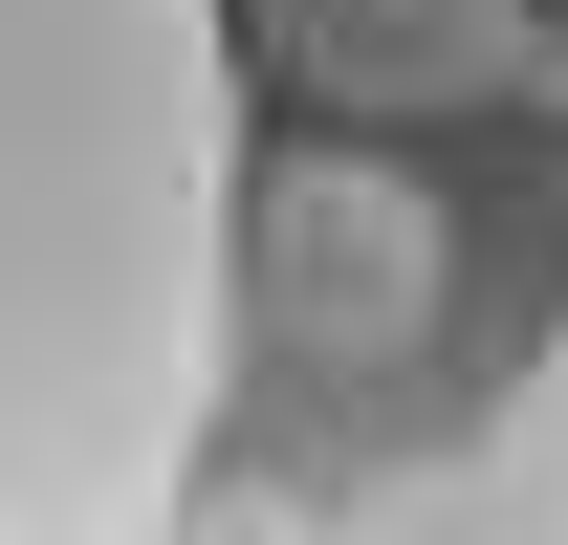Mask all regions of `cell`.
<instances>
[{"label": "cell", "mask_w": 568, "mask_h": 545, "mask_svg": "<svg viewBox=\"0 0 568 545\" xmlns=\"http://www.w3.org/2000/svg\"><path fill=\"white\" fill-rule=\"evenodd\" d=\"M241 0H0V545H175L241 393Z\"/></svg>", "instance_id": "cell-1"}, {"label": "cell", "mask_w": 568, "mask_h": 545, "mask_svg": "<svg viewBox=\"0 0 568 545\" xmlns=\"http://www.w3.org/2000/svg\"><path fill=\"white\" fill-rule=\"evenodd\" d=\"M437 284H459V218L372 132L306 110V153H241V349H284V371H416Z\"/></svg>", "instance_id": "cell-2"}, {"label": "cell", "mask_w": 568, "mask_h": 545, "mask_svg": "<svg viewBox=\"0 0 568 545\" xmlns=\"http://www.w3.org/2000/svg\"><path fill=\"white\" fill-rule=\"evenodd\" d=\"M241 66L328 132H437L547 88V0H241Z\"/></svg>", "instance_id": "cell-3"}]
</instances>
